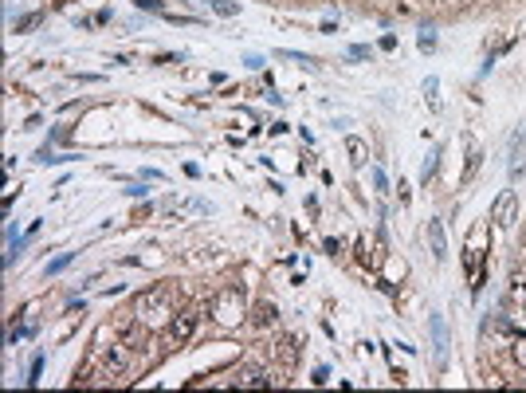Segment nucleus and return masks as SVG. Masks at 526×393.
Wrapping results in <instances>:
<instances>
[{
  "label": "nucleus",
  "mask_w": 526,
  "mask_h": 393,
  "mask_svg": "<svg viewBox=\"0 0 526 393\" xmlns=\"http://www.w3.org/2000/svg\"><path fill=\"white\" fill-rule=\"evenodd\" d=\"M515 216H518V196H515V189H507V193L495 196L491 221L499 224V228H515Z\"/></svg>",
  "instance_id": "f257e3e1"
},
{
  "label": "nucleus",
  "mask_w": 526,
  "mask_h": 393,
  "mask_svg": "<svg viewBox=\"0 0 526 393\" xmlns=\"http://www.w3.org/2000/svg\"><path fill=\"white\" fill-rule=\"evenodd\" d=\"M196 331V311H177L169 315V326H165V338L169 342H189Z\"/></svg>",
  "instance_id": "f03ea898"
},
{
  "label": "nucleus",
  "mask_w": 526,
  "mask_h": 393,
  "mask_svg": "<svg viewBox=\"0 0 526 393\" xmlns=\"http://www.w3.org/2000/svg\"><path fill=\"white\" fill-rule=\"evenodd\" d=\"M99 370H102V377H122L126 374V354H122L118 346H106V350L99 354Z\"/></svg>",
  "instance_id": "7ed1b4c3"
},
{
  "label": "nucleus",
  "mask_w": 526,
  "mask_h": 393,
  "mask_svg": "<svg viewBox=\"0 0 526 393\" xmlns=\"http://www.w3.org/2000/svg\"><path fill=\"white\" fill-rule=\"evenodd\" d=\"M428 248H432V256H436V260L448 256V236H444V224L436 221V216L428 221Z\"/></svg>",
  "instance_id": "20e7f679"
},
{
  "label": "nucleus",
  "mask_w": 526,
  "mask_h": 393,
  "mask_svg": "<svg viewBox=\"0 0 526 393\" xmlns=\"http://www.w3.org/2000/svg\"><path fill=\"white\" fill-rule=\"evenodd\" d=\"M165 303H169V295H165V287H157L153 295H145V299H142L138 315H142V319H150V315H162V311H169Z\"/></svg>",
  "instance_id": "39448f33"
},
{
  "label": "nucleus",
  "mask_w": 526,
  "mask_h": 393,
  "mask_svg": "<svg viewBox=\"0 0 526 393\" xmlns=\"http://www.w3.org/2000/svg\"><path fill=\"white\" fill-rule=\"evenodd\" d=\"M428 331H432V346H436V366H444V354H448V334H444V319H440V315H432Z\"/></svg>",
  "instance_id": "423d86ee"
},
{
  "label": "nucleus",
  "mask_w": 526,
  "mask_h": 393,
  "mask_svg": "<svg viewBox=\"0 0 526 393\" xmlns=\"http://www.w3.org/2000/svg\"><path fill=\"white\" fill-rule=\"evenodd\" d=\"M240 307V287H228V291H224V295H220V311H224V323H232V319H240V315H244V311H236Z\"/></svg>",
  "instance_id": "0eeeda50"
},
{
  "label": "nucleus",
  "mask_w": 526,
  "mask_h": 393,
  "mask_svg": "<svg viewBox=\"0 0 526 393\" xmlns=\"http://www.w3.org/2000/svg\"><path fill=\"white\" fill-rule=\"evenodd\" d=\"M346 154H349V165H357V170H362V165H365V157H369V150H365V142H362V138H354V134H349V138H346Z\"/></svg>",
  "instance_id": "6e6552de"
},
{
  "label": "nucleus",
  "mask_w": 526,
  "mask_h": 393,
  "mask_svg": "<svg viewBox=\"0 0 526 393\" xmlns=\"http://www.w3.org/2000/svg\"><path fill=\"white\" fill-rule=\"evenodd\" d=\"M275 319H279V311H275V303H259V307L252 311V323H255V326H272Z\"/></svg>",
  "instance_id": "1a4fd4ad"
},
{
  "label": "nucleus",
  "mask_w": 526,
  "mask_h": 393,
  "mask_svg": "<svg viewBox=\"0 0 526 393\" xmlns=\"http://www.w3.org/2000/svg\"><path fill=\"white\" fill-rule=\"evenodd\" d=\"M279 358L287 362V366H291V362H295V358H298V338H291V334H287V338L279 342Z\"/></svg>",
  "instance_id": "9d476101"
},
{
  "label": "nucleus",
  "mask_w": 526,
  "mask_h": 393,
  "mask_svg": "<svg viewBox=\"0 0 526 393\" xmlns=\"http://www.w3.org/2000/svg\"><path fill=\"white\" fill-rule=\"evenodd\" d=\"M71 260H75V252H63V256H55V260L47 264V275H60L63 267H71Z\"/></svg>",
  "instance_id": "9b49d317"
},
{
  "label": "nucleus",
  "mask_w": 526,
  "mask_h": 393,
  "mask_svg": "<svg viewBox=\"0 0 526 393\" xmlns=\"http://www.w3.org/2000/svg\"><path fill=\"white\" fill-rule=\"evenodd\" d=\"M213 4V12H220V16H236L240 12V4H232V0H208Z\"/></svg>",
  "instance_id": "f8f14e48"
},
{
  "label": "nucleus",
  "mask_w": 526,
  "mask_h": 393,
  "mask_svg": "<svg viewBox=\"0 0 526 393\" xmlns=\"http://www.w3.org/2000/svg\"><path fill=\"white\" fill-rule=\"evenodd\" d=\"M416 43H420V52H436V32H432V28H425V32L416 35Z\"/></svg>",
  "instance_id": "ddd939ff"
},
{
  "label": "nucleus",
  "mask_w": 526,
  "mask_h": 393,
  "mask_svg": "<svg viewBox=\"0 0 526 393\" xmlns=\"http://www.w3.org/2000/svg\"><path fill=\"white\" fill-rule=\"evenodd\" d=\"M436 170H440V145H436V150H432V157L425 162V173H420V177H425V181H432V173H436Z\"/></svg>",
  "instance_id": "4468645a"
},
{
  "label": "nucleus",
  "mask_w": 526,
  "mask_h": 393,
  "mask_svg": "<svg viewBox=\"0 0 526 393\" xmlns=\"http://www.w3.org/2000/svg\"><path fill=\"white\" fill-rule=\"evenodd\" d=\"M40 24H43V12H32V16H24L16 24V32H32V28H40Z\"/></svg>",
  "instance_id": "2eb2a0df"
},
{
  "label": "nucleus",
  "mask_w": 526,
  "mask_h": 393,
  "mask_svg": "<svg viewBox=\"0 0 526 393\" xmlns=\"http://www.w3.org/2000/svg\"><path fill=\"white\" fill-rule=\"evenodd\" d=\"M40 370H43V354H35V358H32V370H28V385L40 382Z\"/></svg>",
  "instance_id": "dca6fc26"
},
{
  "label": "nucleus",
  "mask_w": 526,
  "mask_h": 393,
  "mask_svg": "<svg viewBox=\"0 0 526 393\" xmlns=\"http://www.w3.org/2000/svg\"><path fill=\"white\" fill-rule=\"evenodd\" d=\"M374 185H377V193H389V177L381 170H374Z\"/></svg>",
  "instance_id": "f3484780"
},
{
  "label": "nucleus",
  "mask_w": 526,
  "mask_h": 393,
  "mask_svg": "<svg viewBox=\"0 0 526 393\" xmlns=\"http://www.w3.org/2000/svg\"><path fill=\"white\" fill-rule=\"evenodd\" d=\"M346 55H349V60H365V55H369V48H365V43H354Z\"/></svg>",
  "instance_id": "a211bd4d"
},
{
  "label": "nucleus",
  "mask_w": 526,
  "mask_h": 393,
  "mask_svg": "<svg viewBox=\"0 0 526 393\" xmlns=\"http://www.w3.org/2000/svg\"><path fill=\"white\" fill-rule=\"evenodd\" d=\"M515 358H518V366H526V338L515 342Z\"/></svg>",
  "instance_id": "6ab92c4d"
},
{
  "label": "nucleus",
  "mask_w": 526,
  "mask_h": 393,
  "mask_svg": "<svg viewBox=\"0 0 526 393\" xmlns=\"http://www.w3.org/2000/svg\"><path fill=\"white\" fill-rule=\"evenodd\" d=\"M138 9H150V12H162V0H134Z\"/></svg>",
  "instance_id": "aec40b11"
},
{
  "label": "nucleus",
  "mask_w": 526,
  "mask_h": 393,
  "mask_svg": "<svg viewBox=\"0 0 526 393\" xmlns=\"http://www.w3.org/2000/svg\"><path fill=\"white\" fill-rule=\"evenodd\" d=\"M397 48V35H381V52H393Z\"/></svg>",
  "instance_id": "412c9836"
},
{
  "label": "nucleus",
  "mask_w": 526,
  "mask_h": 393,
  "mask_svg": "<svg viewBox=\"0 0 526 393\" xmlns=\"http://www.w3.org/2000/svg\"><path fill=\"white\" fill-rule=\"evenodd\" d=\"M522 326H526V311H522Z\"/></svg>",
  "instance_id": "4be33fe9"
}]
</instances>
